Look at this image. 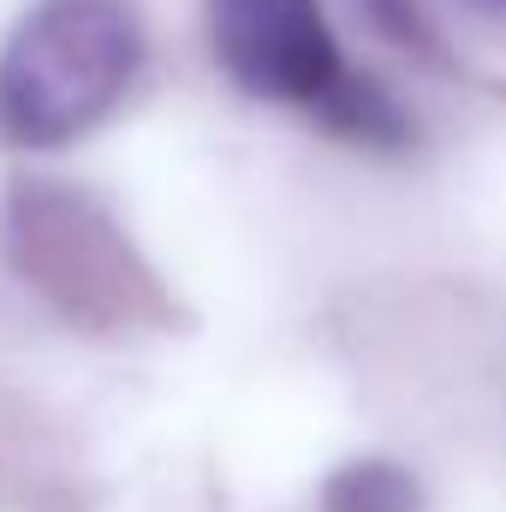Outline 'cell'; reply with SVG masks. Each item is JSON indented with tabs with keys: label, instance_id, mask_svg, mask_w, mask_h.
Here are the masks:
<instances>
[{
	"label": "cell",
	"instance_id": "2",
	"mask_svg": "<svg viewBox=\"0 0 506 512\" xmlns=\"http://www.w3.org/2000/svg\"><path fill=\"white\" fill-rule=\"evenodd\" d=\"M209 30L233 84L262 102H298L316 114L346 78L316 0H209Z\"/></svg>",
	"mask_w": 506,
	"mask_h": 512
},
{
	"label": "cell",
	"instance_id": "3",
	"mask_svg": "<svg viewBox=\"0 0 506 512\" xmlns=\"http://www.w3.org/2000/svg\"><path fill=\"white\" fill-rule=\"evenodd\" d=\"M322 512H423V495L405 465L352 459L322 483Z\"/></svg>",
	"mask_w": 506,
	"mask_h": 512
},
{
	"label": "cell",
	"instance_id": "1",
	"mask_svg": "<svg viewBox=\"0 0 506 512\" xmlns=\"http://www.w3.org/2000/svg\"><path fill=\"white\" fill-rule=\"evenodd\" d=\"M137 24L120 0H42L0 54V131L12 143H66L131 84Z\"/></svg>",
	"mask_w": 506,
	"mask_h": 512
},
{
	"label": "cell",
	"instance_id": "5",
	"mask_svg": "<svg viewBox=\"0 0 506 512\" xmlns=\"http://www.w3.org/2000/svg\"><path fill=\"white\" fill-rule=\"evenodd\" d=\"M471 6H483V12H506V0H471Z\"/></svg>",
	"mask_w": 506,
	"mask_h": 512
},
{
	"label": "cell",
	"instance_id": "4",
	"mask_svg": "<svg viewBox=\"0 0 506 512\" xmlns=\"http://www.w3.org/2000/svg\"><path fill=\"white\" fill-rule=\"evenodd\" d=\"M316 120L334 126L340 137H352V143H399L405 137V114L387 102V90H376L370 78H352V72L322 96Z\"/></svg>",
	"mask_w": 506,
	"mask_h": 512
}]
</instances>
